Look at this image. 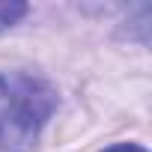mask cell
Here are the masks:
<instances>
[{
  "instance_id": "cell-1",
  "label": "cell",
  "mask_w": 152,
  "mask_h": 152,
  "mask_svg": "<svg viewBox=\"0 0 152 152\" xmlns=\"http://www.w3.org/2000/svg\"><path fill=\"white\" fill-rule=\"evenodd\" d=\"M54 104L57 93L48 81L24 72H0V152H27Z\"/></svg>"
},
{
  "instance_id": "cell-2",
  "label": "cell",
  "mask_w": 152,
  "mask_h": 152,
  "mask_svg": "<svg viewBox=\"0 0 152 152\" xmlns=\"http://www.w3.org/2000/svg\"><path fill=\"white\" fill-rule=\"evenodd\" d=\"M24 15H27V3H21V0H0V30L18 24Z\"/></svg>"
},
{
  "instance_id": "cell-3",
  "label": "cell",
  "mask_w": 152,
  "mask_h": 152,
  "mask_svg": "<svg viewBox=\"0 0 152 152\" xmlns=\"http://www.w3.org/2000/svg\"><path fill=\"white\" fill-rule=\"evenodd\" d=\"M104 152H146V149L137 146V143H116V146H110V149H104Z\"/></svg>"
}]
</instances>
